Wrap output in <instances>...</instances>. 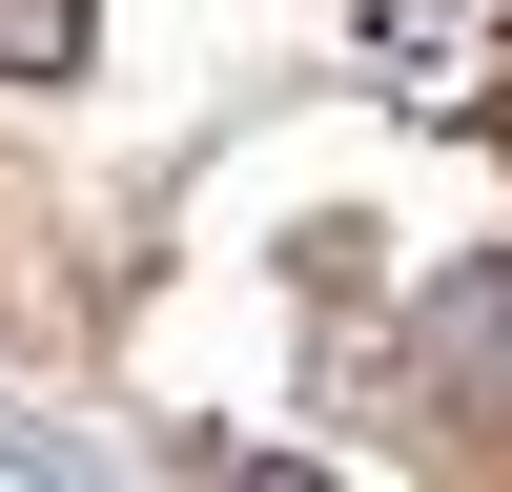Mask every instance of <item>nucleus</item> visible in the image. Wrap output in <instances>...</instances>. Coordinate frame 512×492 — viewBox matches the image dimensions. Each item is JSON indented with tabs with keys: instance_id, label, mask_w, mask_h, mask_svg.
<instances>
[{
	"instance_id": "obj_2",
	"label": "nucleus",
	"mask_w": 512,
	"mask_h": 492,
	"mask_svg": "<svg viewBox=\"0 0 512 492\" xmlns=\"http://www.w3.org/2000/svg\"><path fill=\"white\" fill-rule=\"evenodd\" d=\"M82 41V0H0V62H62Z\"/></svg>"
},
{
	"instance_id": "obj_1",
	"label": "nucleus",
	"mask_w": 512,
	"mask_h": 492,
	"mask_svg": "<svg viewBox=\"0 0 512 492\" xmlns=\"http://www.w3.org/2000/svg\"><path fill=\"white\" fill-rule=\"evenodd\" d=\"M431 328H451V369H512V267H472V287H451Z\"/></svg>"
}]
</instances>
